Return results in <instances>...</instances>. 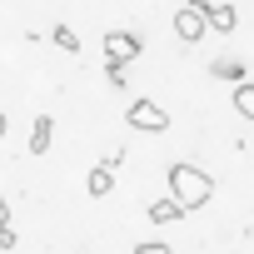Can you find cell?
Here are the masks:
<instances>
[{
  "label": "cell",
  "instance_id": "ba28073f",
  "mask_svg": "<svg viewBox=\"0 0 254 254\" xmlns=\"http://www.w3.org/2000/svg\"><path fill=\"white\" fill-rule=\"evenodd\" d=\"M50 140H55V120H50V115H40V120L30 125V155H45V150H50Z\"/></svg>",
  "mask_w": 254,
  "mask_h": 254
},
{
  "label": "cell",
  "instance_id": "30bf717a",
  "mask_svg": "<svg viewBox=\"0 0 254 254\" xmlns=\"http://www.w3.org/2000/svg\"><path fill=\"white\" fill-rule=\"evenodd\" d=\"M50 40H55L65 55H80V35H75L70 25H55V30H50Z\"/></svg>",
  "mask_w": 254,
  "mask_h": 254
},
{
  "label": "cell",
  "instance_id": "9c48e42d",
  "mask_svg": "<svg viewBox=\"0 0 254 254\" xmlns=\"http://www.w3.org/2000/svg\"><path fill=\"white\" fill-rule=\"evenodd\" d=\"M234 110H239L244 120H254V80H239V90H234Z\"/></svg>",
  "mask_w": 254,
  "mask_h": 254
},
{
  "label": "cell",
  "instance_id": "4fadbf2b",
  "mask_svg": "<svg viewBox=\"0 0 254 254\" xmlns=\"http://www.w3.org/2000/svg\"><path fill=\"white\" fill-rule=\"evenodd\" d=\"M15 244H20V239H15V229H10V224H0V249H15Z\"/></svg>",
  "mask_w": 254,
  "mask_h": 254
},
{
  "label": "cell",
  "instance_id": "7c38bea8",
  "mask_svg": "<svg viewBox=\"0 0 254 254\" xmlns=\"http://www.w3.org/2000/svg\"><path fill=\"white\" fill-rule=\"evenodd\" d=\"M105 80H110L115 90H125V60H115V55H105Z\"/></svg>",
  "mask_w": 254,
  "mask_h": 254
},
{
  "label": "cell",
  "instance_id": "52a82bcc",
  "mask_svg": "<svg viewBox=\"0 0 254 254\" xmlns=\"http://www.w3.org/2000/svg\"><path fill=\"white\" fill-rule=\"evenodd\" d=\"M239 25V10L229 5V0H214V5H209V30H219V35H229Z\"/></svg>",
  "mask_w": 254,
  "mask_h": 254
},
{
  "label": "cell",
  "instance_id": "9a60e30c",
  "mask_svg": "<svg viewBox=\"0 0 254 254\" xmlns=\"http://www.w3.org/2000/svg\"><path fill=\"white\" fill-rule=\"evenodd\" d=\"M5 130H10V120H5V110H0V135H5Z\"/></svg>",
  "mask_w": 254,
  "mask_h": 254
},
{
  "label": "cell",
  "instance_id": "3957f363",
  "mask_svg": "<svg viewBox=\"0 0 254 254\" xmlns=\"http://www.w3.org/2000/svg\"><path fill=\"white\" fill-rule=\"evenodd\" d=\"M204 30H209V15H204V5H180V15H175V35L185 40V45H194V40H204Z\"/></svg>",
  "mask_w": 254,
  "mask_h": 254
},
{
  "label": "cell",
  "instance_id": "8992f818",
  "mask_svg": "<svg viewBox=\"0 0 254 254\" xmlns=\"http://www.w3.org/2000/svg\"><path fill=\"white\" fill-rule=\"evenodd\" d=\"M85 190H90L95 199H105V194L115 190V165H110V160H100V165L90 170V180H85Z\"/></svg>",
  "mask_w": 254,
  "mask_h": 254
},
{
  "label": "cell",
  "instance_id": "5bb4252c",
  "mask_svg": "<svg viewBox=\"0 0 254 254\" xmlns=\"http://www.w3.org/2000/svg\"><path fill=\"white\" fill-rule=\"evenodd\" d=\"M0 224H10V204H5V194H0Z\"/></svg>",
  "mask_w": 254,
  "mask_h": 254
},
{
  "label": "cell",
  "instance_id": "8fae6325",
  "mask_svg": "<svg viewBox=\"0 0 254 254\" xmlns=\"http://www.w3.org/2000/svg\"><path fill=\"white\" fill-rule=\"evenodd\" d=\"M209 70H214V75H219V80H234V85H239V80H244V65H239V60H214V65H209Z\"/></svg>",
  "mask_w": 254,
  "mask_h": 254
},
{
  "label": "cell",
  "instance_id": "7a4b0ae2",
  "mask_svg": "<svg viewBox=\"0 0 254 254\" xmlns=\"http://www.w3.org/2000/svg\"><path fill=\"white\" fill-rule=\"evenodd\" d=\"M125 120H130V130H145V135H165L170 130V115L155 100H135L130 110H125Z\"/></svg>",
  "mask_w": 254,
  "mask_h": 254
},
{
  "label": "cell",
  "instance_id": "277c9868",
  "mask_svg": "<svg viewBox=\"0 0 254 254\" xmlns=\"http://www.w3.org/2000/svg\"><path fill=\"white\" fill-rule=\"evenodd\" d=\"M105 55H115V60L130 65L135 55H145V40H140V35H130V30H105Z\"/></svg>",
  "mask_w": 254,
  "mask_h": 254
},
{
  "label": "cell",
  "instance_id": "5b68a950",
  "mask_svg": "<svg viewBox=\"0 0 254 254\" xmlns=\"http://www.w3.org/2000/svg\"><path fill=\"white\" fill-rule=\"evenodd\" d=\"M145 214H150V224H175V219H185L190 209H185V204H180L175 194H165V199H155V204H150Z\"/></svg>",
  "mask_w": 254,
  "mask_h": 254
},
{
  "label": "cell",
  "instance_id": "6da1fadb",
  "mask_svg": "<svg viewBox=\"0 0 254 254\" xmlns=\"http://www.w3.org/2000/svg\"><path fill=\"white\" fill-rule=\"evenodd\" d=\"M165 180H170V194H175L190 214H194V209H204V204L214 199V180H209L199 165H185V160H180V165H170V175H165Z\"/></svg>",
  "mask_w": 254,
  "mask_h": 254
}]
</instances>
